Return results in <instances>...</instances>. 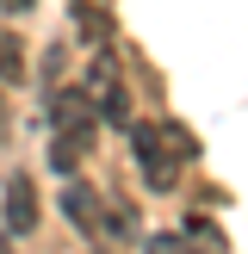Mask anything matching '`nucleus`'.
I'll list each match as a JSON object with an SVG mask.
<instances>
[{
	"label": "nucleus",
	"instance_id": "obj_1",
	"mask_svg": "<svg viewBox=\"0 0 248 254\" xmlns=\"http://www.w3.org/2000/svg\"><path fill=\"white\" fill-rule=\"evenodd\" d=\"M186 149H192V143H186L174 124H155V118L130 124V155H136V174H143L149 192H168V186L180 180V155H186Z\"/></svg>",
	"mask_w": 248,
	"mask_h": 254
},
{
	"label": "nucleus",
	"instance_id": "obj_2",
	"mask_svg": "<svg viewBox=\"0 0 248 254\" xmlns=\"http://www.w3.org/2000/svg\"><path fill=\"white\" fill-rule=\"evenodd\" d=\"M81 93H87V106H93L106 124H130V118H124V112H130V106H124V74H118L112 56H93V68L81 74Z\"/></svg>",
	"mask_w": 248,
	"mask_h": 254
},
{
	"label": "nucleus",
	"instance_id": "obj_3",
	"mask_svg": "<svg viewBox=\"0 0 248 254\" xmlns=\"http://www.w3.org/2000/svg\"><path fill=\"white\" fill-rule=\"evenodd\" d=\"M50 118H56V143H74V149H87V143H93V118H99V112L87 106V93H81V87L50 99Z\"/></svg>",
	"mask_w": 248,
	"mask_h": 254
},
{
	"label": "nucleus",
	"instance_id": "obj_4",
	"mask_svg": "<svg viewBox=\"0 0 248 254\" xmlns=\"http://www.w3.org/2000/svg\"><path fill=\"white\" fill-rule=\"evenodd\" d=\"M62 217H68L74 230H87V236L106 230V205H99V192L87 180H68V186H62Z\"/></svg>",
	"mask_w": 248,
	"mask_h": 254
},
{
	"label": "nucleus",
	"instance_id": "obj_5",
	"mask_svg": "<svg viewBox=\"0 0 248 254\" xmlns=\"http://www.w3.org/2000/svg\"><path fill=\"white\" fill-rule=\"evenodd\" d=\"M0 205H6V236H31L37 230V186L25 180V174L6 180V198H0Z\"/></svg>",
	"mask_w": 248,
	"mask_h": 254
},
{
	"label": "nucleus",
	"instance_id": "obj_6",
	"mask_svg": "<svg viewBox=\"0 0 248 254\" xmlns=\"http://www.w3.org/2000/svg\"><path fill=\"white\" fill-rule=\"evenodd\" d=\"M149 254H217V248L198 242L192 230H161V236H149Z\"/></svg>",
	"mask_w": 248,
	"mask_h": 254
},
{
	"label": "nucleus",
	"instance_id": "obj_7",
	"mask_svg": "<svg viewBox=\"0 0 248 254\" xmlns=\"http://www.w3.org/2000/svg\"><path fill=\"white\" fill-rule=\"evenodd\" d=\"M0 81H25V56H19V44H6V37H0Z\"/></svg>",
	"mask_w": 248,
	"mask_h": 254
},
{
	"label": "nucleus",
	"instance_id": "obj_8",
	"mask_svg": "<svg viewBox=\"0 0 248 254\" xmlns=\"http://www.w3.org/2000/svg\"><path fill=\"white\" fill-rule=\"evenodd\" d=\"M0 6H6V12H19V6H31V0H0Z\"/></svg>",
	"mask_w": 248,
	"mask_h": 254
},
{
	"label": "nucleus",
	"instance_id": "obj_9",
	"mask_svg": "<svg viewBox=\"0 0 248 254\" xmlns=\"http://www.w3.org/2000/svg\"><path fill=\"white\" fill-rule=\"evenodd\" d=\"M0 130H6V106H0Z\"/></svg>",
	"mask_w": 248,
	"mask_h": 254
}]
</instances>
